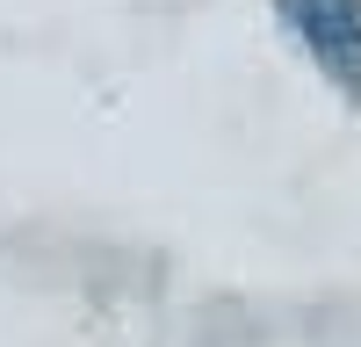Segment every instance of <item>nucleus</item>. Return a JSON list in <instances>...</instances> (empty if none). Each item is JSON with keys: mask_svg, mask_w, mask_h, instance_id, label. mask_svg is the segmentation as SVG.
Returning <instances> with one entry per match:
<instances>
[{"mask_svg": "<svg viewBox=\"0 0 361 347\" xmlns=\"http://www.w3.org/2000/svg\"><path fill=\"white\" fill-rule=\"evenodd\" d=\"M275 15L311 51V66L347 102H361V0H275Z\"/></svg>", "mask_w": 361, "mask_h": 347, "instance_id": "nucleus-1", "label": "nucleus"}]
</instances>
